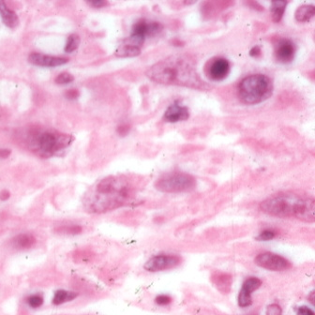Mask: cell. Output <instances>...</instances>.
Here are the masks:
<instances>
[{
    "label": "cell",
    "mask_w": 315,
    "mask_h": 315,
    "mask_svg": "<svg viewBox=\"0 0 315 315\" xmlns=\"http://www.w3.org/2000/svg\"><path fill=\"white\" fill-rule=\"evenodd\" d=\"M260 208L274 217L296 218L306 222L315 220L314 200L293 193L273 195L261 203Z\"/></svg>",
    "instance_id": "cell-3"
},
{
    "label": "cell",
    "mask_w": 315,
    "mask_h": 315,
    "mask_svg": "<svg viewBox=\"0 0 315 315\" xmlns=\"http://www.w3.org/2000/svg\"><path fill=\"white\" fill-rule=\"evenodd\" d=\"M140 54H141V49L139 47L129 44L120 45L116 51V55L119 57H133L137 56Z\"/></svg>",
    "instance_id": "cell-19"
},
{
    "label": "cell",
    "mask_w": 315,
    "mask_h": 315,
    "mask_svg": "<svg viewBox=\"0 0 315 315\" xmlns=\"http://www.w3.org/2000/svg\"><path fill=\"white\" fill-rule=\"evenodd\" d=\"M297 52L296 45L291 39L282 38L277 41L275 45V56L278 62L288 64L295 58Z\"/></svg>",
    "instance_id": "cell-11"
},
{
    "label": "cell",
    "mask_w": 315,
    "mask_h": 315,
    "mask_svg": "<svg viewBox=\"0 0 315 315\" xmlns=\"http://www.w3.org/2000/svg\"><path fill=\"white\" fill-rule=\"evenodd\" d=\"M265 315H282V308L278 304H271L267 307Z\"/></svg>",
    "instance_id": "cell-27"
},
{
    "label": "cell",
    "mask_w": 315,
    "mask_h": 315,
    "mask_svg": "<svg viewBox=\"0 0 315 315\" xmlns=\"http://www.w3.org/2000/svg\"><path fill=\"white\" fill-rule=\"evenodd\" d=\"M155 302L160 306H166L171 303L172 299L167 295H160L159 297L156 298Z\"/></svg>",
    "instance_id": "cell-28"
},
{
    "label": "cell",
    "mask_w": 315,
    "mask_h": 315,
    "mask_svg": "<svg viewBox=\"0 0 315 315\" xmlns=\"http://www.w3.org/2000/svg\"><path fill=\"white\" fill-rule=\"evenodd\" d=\"M55 232L57 234H61V235L74 236V235H79L82 232V227L80 225H64V226L56 228Z\"/></svg>",
    "instance_id": "cell-21"
},
{
    "label": "cell",
    "mask_w": 315,
    "mask_h": 315,
    "mask_svg": "<svg viewBox=\"0 0 315 315\" xmlns=\"http://www.w3.org/2000/svg\"><path fill=\"white\" fill-rule=\"evenodd\" d=\"M261 49L259 46H255V47H253L250 51H249V55L250 56H253V57H257V56H259L261 55Z\"/></svg>",
    "instance_id": "cell-32"
},
{
    "label": "cell",
    "mask_w": 315,
    "mask_h": 315,
    "mask_svg": "<svg viewBox=\"0 0 315 315\" xmlns=\"http://www.w3.org/2000/svg\"><path fill=\"white\" fill-rule=\"evenodd\" d=\"M190 117V110L188 107L181 104L179 100L173 102L165 111L163 115V120L170 123L184 121Z\"/></svg>",
    "instance_id": "cell-13"
},
{
    "label": "cell",
    "mask_w": 315,
    "mask_h": 315,
    "mask_svg": "<svg viewBox=\"0 0 315 315\" xmlns=\"http://www.w3.org/2000/svg\"><path fill=\"white\" fill-rule=\"evenodd\" d=\"M230 72V63L226 58L215 57L208 62L206 67V73L212 81H222L228 76Z\"/></svg>",
    "instance_id": "cell-10"
},
{
    "label": "cell",
    "mask_w": 315,
    "mask_h": 315,
    "mask_svg": "<svg viewBox=\"0 0 315 315\" xmlns=\"http://www.w3.org/2000/svg\"><path fill=\"white\" fill-rule=\"evenodd\" d=\"M196 186V179L184 172H171L160 177L155 187L161 193L179 194L193 191Z\"/></svg>",
    "instance_id": "cell-6"
},
{
    "label": "cell",
    "mask_w": 315,
    "mask_h": 315,
    "mask_svg": "<svg viewBox=\"0 0 315 315\" xmlns=\"http://www.w3.org/2000/svg\"><path fill=\"white\" fill-rule=\"evenodd\" d=\"M80 45V38L78 35L72 34L69 36L67 40L66 46H65V52L66 53H72L73 51L76 50L78 46Z\"/></svg>",
    "instance_id": "cell-22"
},
{
    "label": "cell",
    "mask_w": 315,
    "mask_h": 315,
    "mask_svg": "<svg viewBox=\"0 0 315 315\" xmlns=\"http://www.w3.org/2000/svg\"><path fill=\"white\" fill-rule=\"evenodd\" d=\"M262 285V282L258 278L250 277L244 282L241 290L238 295V306L241 308H247L253 303L251 293L256 291Z\"/></svg>",
    "instance_id": "cell-12"
},
{
    "label": "cell",
    "mask_w": 315,
    "mask_h": 315,
    "mask_svg": "<svg viewBox=\"0 0 315 315\" xmlns=\"http://www.w3.org/2000/svg\"><path fill=\"white\" fill-rule=\"evenodd\" d=\"M129 130H130V128L128 127V126H120V127H118V129H117V132L121 136H124V135L127 134Z\"/></svg>",
    "instance_id": "cell-33"
},
{
    "label": "cell",
    "mask_w": 315,
    "mask_h": 315,
    "mask_svg": "<svg viewBox=\"0 0 315 315\" xmlns=\"http://www.w3.org/2000/svg\"><path fill=\"white\" fill-rule=\"evenodd\" d=\"M77 298V293L74 292H68L65 290H58L55 293L54 299H53V303L54 305H61L72 301L73 299Z\"/></svg>",
    "instance_id": "cell-20"
},
{
    "label": "cell",
    "mask_w": 315,
    "mask_h": 315,
    "mask_svg": "<svg viewBox=\"0 0 315 315\" xmlns=\"http://www.w3.org/2000/svg\"><path fill=\"white\" fill-rule=\"evenodd\" d=\"M255 262L256 265L268 270H286L291 266V264L287 259L273 253L260 254L256 256Z\"/></svg>",
    "instance_id": "cell-8"
},
{
    "label": "cell",
    "mask_w": 315,
    "mask_h": 315,
    "mask_svg": "<svg viewBox=\"0 0 315 315\" xmlns=\"http://www.w3.org/2000/svg\"><path fill=\"white\" fill-rule=\"evenodd\" d=\"M72 137L55 132H41L36 134L31 146L39 155L52 156L65 150L72 142Z\"/></svg>",
    "instance_id": "cell-5"
},
{
    "label": "cell",
    "mask_w": 315,
    "mask_h": 315,
    "mask_svg": "<svg viewBox=\"0 0 315 315\" xmlns=\"http://www.w3.org/2000/svg\"><path fill=\"white\" fill-rule=\"evenodd\" d=\"M162 30V26L159 22L140 20L133 25L131 37L128 39L129 45L141 47L146 37H154Z\"/></svg>",
    "instance_id": "cell-7"
},
{
    "label": "cell",
    "mask_w": 315,
    "mask_h": 315,
    "mask_svg": "<svg viewBox=\"0 0 315 315\" xmlns=\"http://www.w3.org/2000/svg\"><path fill=\"white\" fill-rule=\"evenodd\" d=\"M273 82L265 74H253L238 85V97L245 104L254 105L268 100L273 94Z\"/></svg>",
    "instance_id": "cell-4"
},
{
    "label": "cell",
    "mask_w": 315,
    "mask_h": 315,
    "mask_svg": "<svg viewBox=\"0 0 315 315\" xmlns=\"http://www.w3.org/2000/svg\"><path fill=\"white\" fill-rule=\"evenodd\" d=\"M215 284L220 290H221L222 287L225 288L226 292V287L230 288L231 286V277L227 276L226 274L218 275L217 278H215Z\"/></svg>",
    "instance_id": "cell-23"
},
{
    "label": "cell",
    "mask_w": 315,
    "mask_h": 315,
    "mask_svg": "<svg viewBox=\"0 0 315 315\" xmlns=\"http://www.w3.org/2000/svg\"><path fill=\"white\" fill-rule=\"evenodd\" d=\"M315 8L313 5H302L298 8L295 13V16L298 22L306 23L310 21L314 16Z\"/></svg>",
    "instance_id": "cell-17"
},
{
    "label": "cell",
    "mask_w": 315,
    "mask_h": 315,
    "mask_svg": "<svg viewBox=\"0 0 315 315\" xmlns=\"http://www.w3.org/2000/svg\"><path fill=\"white\" fill-rule=\"evenodd\" d=\"M134 193L133 184L124 176L108 177L97 183L86 196L85 205L90 212H105L127 205Z\"/></svg>",
    "instance_id": "cell-1"
},
{
    "label": "cell",
    "mask_w": 315,
    "mask_h": 315,
    "mask_svg": "<svg viewBox=\"0 0 315 315\" xmlns=\"http://www.w3.org/2000/svg\"><path fill=\"white\" fill-rule=\"evenodd\" d=\"M36 243V238L30 234H21L11 240V244L18 249H28L33 247Z\"/></svg>",
    "instance_id": "cell-16"
},
{
    "label": "cell",
    "mask_w": 315,
    "mask_h": 315,
    "mask_svg": "<svg viewBox=\"0 0 315 315\" xmlns=\"http://www.w3.org/2000/svg\"><path fill=\"white\" fill-rule=\"evenodd\" d=\"M11 154V150H0V158L1 159H6L8 158Z\"/></svg>",
    "instance_id": "cell-34"
},
{
    "label": "cell",
    "mask_w": 315,
    "mask_h": 315,
    "mask_svg": "<svg viewBox=\"0 0 315 315\" xmlns=\"http://www.w3.org/2000/svg\"><path fill=\"white\" fill-rule=\"evenodd\" d=\"M89 3V5L94 8H102V7L108 5L107 1H102V0H95V1H90Z\"/></svg>",
    "instance_id": "cell-31"
},
{
    "label": "cell",
    "mask_w": 315,
    "mask_h": 315,
    "mask_svg": "<svg viewBox=\"0 0 315 315\" xmlns=\"http://www.w3.org/2000/svg\"><path fill=\"white\" fill-rule=\"evenodd\" d=\"M79 91L77 89H70L66 92V97L69 100H74L79 97Z\"/></svg>",
    "instance_id": "cell-30"
},
{
    "label": "cell",
    "mask_w": 315,
    "mask_h": 315,
    "mask_svg": "<svg viewBox=\"0 0 315 315\" xmlns=\"http://www.w3.org/2000/svg\"><path fill=\"white\" fill-rule=\"evenodd\" d=\"M28 60L33 65L39 67H54L62 66L66 64L68 59L65 57H58V56H52V55H43L39 53H33L29 55Z\"/></svg>",
    "instance_id": "cell-14"
},
{
    "label": "cell",
    "mask_w": 315,
    "mask_h": 315,
    "mask_svg": "<svg viewBox=\"0 0 315 315\" xmlns=\"http://www.w3.org/2000/svg\"><path fill=\"white\" fill-rule=\"evenodd\" d=\"M27 302L31 308L37 309L44 304V298L40 295H32L27 299Z\"/></svg>",
    "instance_id": "cell-24"
},
{
    "label": "cell",
    "mask_w": 315,
    "mask_h": 315,
    "mask_svg": "<svg viewBox=\"0 0 315 315\" xmlns=\"http://www.w3.org/2000/svg\"><path fill=\"white\" fill-rule=\"evenodd\" d=\"M181 264V258L178 255H160L151 257L144 264V269L150 272L166 270L177 267Z\"/></svg>",
    "instance_id": "cell-9"
},
{
    "label": "cell",
    "mask_w": 315,
    "mask_h": 315,
    "mask_svg": "<svg viewBox=\"0 0 315 315\" xmlns=\"http://www.w3.org/2000/svg\"><path fill=\"white\" fill-rule=\"evenodd\" d=\"M74 80V77L72 76L71 73L68 72H62L59 75H57V77L55 78V83L58 85H67V83H72Z\"/></svg>",
    "instance_id": "cell-25"
},
{
    "label": "cell",
    "mask_w": 315,
    "mask_h": 315,
    "mask_svg": "<svg viewBox=\"0 0 315 315\" xmlns=\"http://www.w3.org/2000/svg\"><path fill=\"white\" fill-rule=\"evenodd\" d=\"M0 14L7 27L14 28L19 25V18L17 16L15 11L10 10L6 5L5 2L3 1H0Z\"/></svg>",
    "instance_id": "cell-15"
},
{
    "label": "cell",
    "mask_w": 315,
    "mask_h": 315,
    "mask_svg": "<svg viewBox=\"0 0 315 315\" xmlns=\"http://www.w3.org/2000/svg\"><path fill=\"white\" fill-rule=\"evenodd\" d=\"M297 315H314V312L307 306H301L297 309Z\"/></svg>",
    "instance_id": "cell-29"
},
{
    "label": "cell",
    "mask_w": 315,
    "mask_h": 315,
    "mask_svg": "<svg viewBox=\"0 0 315 315\" xmlns=\"http://www.w3.org/2000/svg\"><path fill=\"white\" fill-rule=\"evenodd\" d=\"M148 77L156 83L176 85L191 89H205L193 61L184 56L172 55L150 67Z\"/></svg>",
    "instance_id": "cell-2"
},
{
    "label": "cell",
    "mask_w": 315,
    "mask_h": 315,
    "mask_svg": "<svg viewBox=\"0 0 315 315\" xmlns=\"http://www.w3.org/2000/svg\"><path fill=\"white\" fill-rule=\"evenodd\" d=\"M275 237H276V232L275 231H273V230H265V231L261 232L257 236L256 239L259 240V241H268V240L275 238Z\"/></svg>",
    "instance_id": "cell-26"
},
{
    "label": "cell",
    "mask_w": 315,
    "mask_h": 315,
    "mask_svg": "<svg viewBox=\"0 0 315 315\" xmlns=\"http://www.w3.org/2000/svg\"><path fill=\"white\" fill-rule=\"evenodd\" d=\"M10 198V193L7 192V191H3L1 194H0V199L2 201H6Z\"/></svg>",
    "instance_id": "cell-35"
},
{
    "label": "cell",
    "mask_w": 315,
    "mask_h": 315,
    "mask_svg": "<svg viewBox=\"0 0 315 315\" xmlns=\"http://www.w3.org/2000/svg\"><path fill=\"white\" fill-rule=\"evenodd\" d=\"M286 6L287 1H273L271 3V15L274 22L279 23L282 20Z\"/></svg>",
    "instance_id": "cell-18"
}]
</instances>
